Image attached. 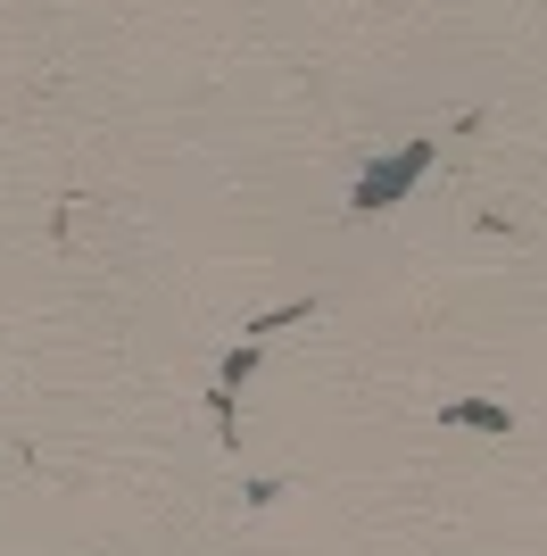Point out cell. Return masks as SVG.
I'll return each instance as SVG.
<instances>
[{
  "instance_id": "2",
  "label": "cell",
  "mask_w": 547,
  "mask_h": 556,
  "mask_svg": "<svg viewBox=\"0 0 547 556\" xmlns=\"http://www.w3.org/2000/svg\"><path fill=\"white\" fill-rule=\"evenodd\" d=\"M440 424H473V432H514V416H506L498 399H448V407H440Z\"/></svg>"
},
{
  "instance_id": "1",
  "label": "cell",
  "mask_w": 547,
  "mask_h": 556,
  "mask_svg": "<svg viewBox=\"0 0 547 556\" xmlns=\"http://www.w3.org/2000/svg\"><path fill=\"white\" fill-rule=\"evenodd\" d=\"M415 175H423V150H398V159H382V175H373V184L357 191V208H390V200H398V191H407Z\"/></svg>"
}]
</instances>
